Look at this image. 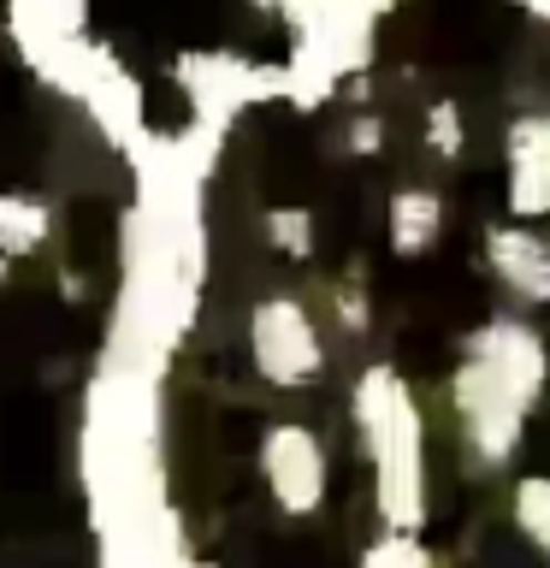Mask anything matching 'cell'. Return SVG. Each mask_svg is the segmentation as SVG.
<instances>
[{
	"instance_id": "obj_1",
	"label": "cell",
	"mask_w": 550,
	"mask_h": 568,
	"mask_svg": "<svg viewBox=\"0 0 550 568\" xmlns=\"http://www.w3.org/2000/svg\"><path fill=\"white\" fill-rule=\"evenodd\" d=\"M119 160L131 166V207L119 220V284L101 355L172 373L207 291V184L225 142L195 124H149Z\"/></svg>"
},
{
	"instance_id": "obj_2",
	"label": "cell",
	"mask_w": 550,
	"mask_h": 568,
	"mask_svg": "<svg viewBox=\"0 0 550 568\" xmlns=\"http://www.w3.org/2000/svg\"><path fill=\"white\" fill-rule=\"evenodd\" d=\"M78 486L89 532L113 539L172 509L166 491V373L95 355L78 415Z\"/></svg>"
},
{
	"instance_id": "obj_3",
	"label": "cell",
	"mask_w": 550,
	"mask_h": 568,
	"mask_svg": "<svg viewBox=\"0 0 550 568\" xmlns=\"http://www.w3.org/2000/svg\"><path fill=\"white\" fill-rule=\"evenodd\" d=\"M550 390V344L527 314H486L461 337L450 373V408L479 468H509L521 456L527 420Z\"/></svg>"
},
{
	"instance_id": "obj_4",
	"label": "cell",
	"mask_w": 550,
	"mask_h": 568,
	"mask_svg": "<svg viewBox=\"0 0 550 568\" xmlns=\"http://www.w3.org/2000/svg\"><path fill=\"white\" fill-rule=\"evenodd\" d=\"M349 420L373 479V515L390 532H420L432 521L426 479V408L397 362H367L349 385Z\"/></svg>"
},
{
	"instance_id": "obj_5",
	"label": "cell",
	"mask_w": 550,
	"mask_h": 568,
	"mask_svg": "<svg viewBox=\"0 0 550 568\" xmlns=\"http://www.w3.org/2000/svg\"><path fill=\"white\" fill-rule=\"evenodd\" d=\"M403 7L408 0H273L291 36L278 60V101L296 113L332 106L373 71L385 18H397Z\"/></svg>"
},
{
	"instance_id": "obj_6",
	"label": "cell",
	"mask_w": 550,
	"mask_h": 568,
	"mask_svg": "<svg viewBox=\"0 0 550 568\" xmlns=\"http://www.w3.org/2000/svg\"><path fill=\"white\" fill-rule=\"evenodd\" d=\"M35 83L78 106L113 154H124L154 124L149 119V89H142V78L124 65V53L113 42H101V36H83L78 48H65Z\"/></svg>"
},
{
	"instance_id": "obj_7",
	"label": "cell",
	"mask_w": 550,
	"mask_h": 568,
	"mask_svg": "<svg viewBox=\"0 0 550 568\" xmlns=\"http://www.w3.org/2000/svg\"><path fill=\"white\" fill-rule=\"evenodd\" d=\"M177 95H184V124L231 142V131L255 113V106L278 101V60H248L237 48H184L166 65Z\"/></svg>"
},
{
	"instance_id": "obj_8",
	"label": "cell",
	"mask_w": 550,
	"mask_h": 568,
	"mask_svg": "<svg viewBox=\"0 0 550 568\" xmlns=\"http://www.w3.org/2000/svg\"><path fill=\"white\" fill-rule=\"evenodd\" d=\"M248 367L273 390H308L326 373V332H319L314 308L291 291H273L248 308Z\"/></svg>"
},
{
	"instance_id": "obj_9",
	"label": "cell",
	"mask_w": 550,
	"mask_h": 568,
	"mask_svg": "<svg viewBox=\"0 0 550 568\" xmlns=\"http://www.w3.org/2000/svg\"><path fill=\"white\" fill-rule=\"evenodd\" d=\"M255 468H261V486H266V497H273L278 515L308 521V515L326 509V497H332V456H326V444H319L314 426L266 420L261 444H255Z\"/></svg>"
},
{
	"instance_id": "obj_10",
	"label": "cell",
	"mask_w": 550,
	"mask_h": 568,
	"mask_svg": "<svg viewBox=\"0 0 550 568\" xmlns=\"http://www.w3.org/2000/svg\"><path fill=\"white\" fill-rule=\"evenodd\" d=\"M503 207L515 225L550 220V106H521L503 124Z\"/></svg>"
},
{
	"instance_id": "obj_11",
	"label": "cell",
	"mask_w": 550,
	"mask_h": 568,
	"mask_svg": "<svg viewBox=\"0 0 550 568\" xmlns=\"http://www.w3.org/2000/svg\"><path fill=\"white\" fill-rule=\"evenodd\" d=\"M0 18H7V42L30 78H42L65 48L89 36V0H0Z\"/></svg>"
},
{
	"instance_id": "obj_12",
	"label": "cell",
	"mask_w": 550,
	"mask_h": 568,
	"mask_svg": "<svg viewBox=\"0 0 550 568\" xmlns=\"http://www.w3.org/2000/svg\"><path fill=\"white\" fill-rule=\"evenodd\" d=\"M479 255H486V273L503 284L515 302H527V308H544L550 302V237L539 225L497 220V225H486Z\"/></svg>"
},
{
	"instance_id": "obj_13",
	"label": "cell",
	"mask_w": 550,
	"mask_h": 568,
	"mask_svg": "<svg viewBox=\"0 0 550 568\" xmlns=\"http://www.w3.org/2000/svg\"><path fill=\"white\" fill-rule=\"evenodd\" d=\"M385 231H390V255H397V261L432 255V248L444 243V231H450V202H444V190L403 184L397 195H390Z\"/></svg>"
},
{
	"instance_id": "obj_14",
	"label": "cell",
	"mask_w": 550,
	"mask_h": 568,
	"mask_svg": "<svg viewBox=\"0 0 550 568\" xmlns=\"http://www.w3.org/2000/svg\"><path fill=\"white\" fill-rule=\"evenodd\" d=\"M53 243V202L35 190H0V261H30Z\"/></svg>"
},
{
	"instance_id": "obj_15",
	"label": "cell",
	"mask_w": 550,
	"mask_h": 568,
	"mask_svg": "<svg viewBox=\"0 0 550 568\" xmlns=\"http://www.w3.org/2000/svg\"><path fill=\"white\" fill-rule=\"evenodd\" d=\"M261 237L284 261H308L319 248V220H314V207H302V202H278V207L261 213Z\"/></svg>"
},
{
	"instance_id": "obj_16",
	"label": "cell",
	"mask_w": 550,
	"mask_h": 568,
	"mask_svg": "<svg viewBox=\"0 0 550 568\" xmlns=\"http://www.w3.org/2000/svg\"><path fill=\"white\" fill-rule=\"evenodd\" d=\"M509 521H515V532H521L532 550H544V557H550V474H521V479H515Z\"/></svg>"
},
{
	"instance_id": "obj_17",
	"label": "cell",
	"mask_w": 550,
	"mask_h": 568,
	"mask_svg": "<svg viewBox=\"0 0 550 568\" xmlns=\"http://www.w3.org/2000/svg\"><path fill=\"white\" fill-rule=\"evenodd\" d=\"M420 142H426V154H432V160H444V166H456V160L468 154V119H461L456 95H432V101H426Z\"/></svg>"
},
{
	"instance_id": "obj_18",
	"label": "cell",
	"mask_w": 550,
	"mask_h": 568,
	"mask_svg": "<svg viewBox=\"0 0 550 568\" xmlns=\"http://www.w3.org/2000/svg\"><path fill=\"white\" fill-rule=\"evenodd\" d=\"M355 568H444V562H438V550L426 545L420 532H390V527H379V532L361 545Z\"/></svg>"
},
{
	"instance_id": "obj_19",
	"label": "cell",
	"mask_w": 550,
	"mask_h": 568,
	"mask_svg": "<svg viewBox=\"0 0 550 568\" xmlns=\"http://www.w3.org/2000/svg\"><path fill=\"white\" fill-rule=\"evenodd\" d=\"M332 314H337V332L344 337H367V326H373V284H367L361 266H349V273L332 284Z\"/></svg>"
},
{
	"instance_id": "obj_20",
	"label": "cell",
	"mask_w": 550,
	"mask_h": 568,
	"mask_svg": "<svg viewBox=\"0 0 550 568\" xmlns=\"http://www.w3.org/2000/svg\"><path fill=\"white\" fill-rule=\"evenodd\" d=\"M337 149H344V160H373L385 149V119L373 106H355L344 119V131H337Z\"/></svg>"
},
{
	"instance_id": "obj_21",
	"label": "cell",
	"mask_w": 550,
	"mask_h": 568,
	"mask_svg": "<svg viewBox=\"0 0 550 568\" xmlns=\"http://www.w3.org/2000/svg\"><path fill=\"white\" fill-rule=\"evenodd\" d=\"M515 12H527L532 24H550V0H509Z\"/></svg>"
},
{
	"instance_id": "obj_22",
	"label": "cell",
	"mask_w": 550,
	"mask_h": 568,
	"mask_svg": "<svg viewBox=\"0 0 550 568\" xmlns=\"http://www.w3.org/2000/svg\"><path fill=\"white\" fill-rule=\"evenodd\" d=\"M177 568H225V562H213V557H195V550H184V562Z\"/></svg>"
},
{
	"instance_id": "obj_23",
	"label": "cell",
	"mask_w": 550,
	"mask_h": 568,
	"mask_svg": "<svg viewBox=\"0 0 550 568\" xmlns=\"http://www.w3.org/2000/svg\"><path fill=\"white\" fill-rule=\"evenodd\" d=\"M12 278V261H0V284H7Z\"/></svg>"
}]
</instances>
